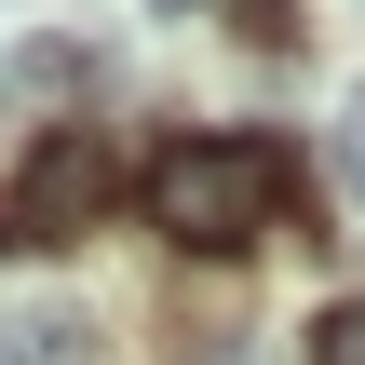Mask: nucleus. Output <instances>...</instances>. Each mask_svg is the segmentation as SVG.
<instances>
[{
	"mask_svg": "<svg viewBox=\"0 0 365 365\" xmlns=\"http://www.w3.org/2000/svg\"><path fill=\"white\" fill-rule=\"evenodd\" d=\"M271 190H284V163L257 135H176V149H149V217L190 257H244L257 217H271Z\"/></svg>",
	"mask_w": 365,
	"mask_h": 365,
	"instance_id": "f257e3e1",
	"label": "nucleus"
},
{
	"mask_svg": "<svg viewBox=\"0 0 365 365\" xmlns=\"http://www.w3.org/2000/svg\"><path fill=\"white\" fill-rule=\"evenodd\" d=\"M108 203H122V149L81 135V122H54V135L14 163V190H0V244H68V230H95Z\"/></svg>",
	"mask_w": 365,
	"mask_h": 365,
	"instance_id": "f03ea898",
	"label": "nucleus"
},
{
	"mask_svg": "<svg viewBox=\"0 0 365 365\" xmlns=\"http://www.w3.org/2000/svg\"><path fill=\"white\" fill-rule=\"evenodd\" d=\"M81 312L68 298H0V365H81Z\"/></svg>",
	"mask_w": 365,
	"mask_h": 365,
	"instance_id": "7ed1b4c3",
	"label": "nucleus"
},
{
	"mask_svg": "<svg viewBox=\"0 0 365 365\" xmlns=\"http://www.w3.org/2000/svg\"><path fill=\"white\" fill-rule=\"evenodd\" d=\"M54 95H81V41H41V54H14V108H54Z\"/></svg>",
	"mask_w": 365,
	"mask_h": 365,
	"instance_id": "20e7f679",
	"label": "nucleus"
},
{
	"mask_svg": "<svg viewBox=\"0 0 365 365\" xmlns=\"http://www.w3.org/2000/svg\"><path fill=\"white\" fill-rule=\"evenodd\" d=\"M312 365H365V298H339V312L312 325Z\"/></svg>",
	"mask_w": 365,
	"mask_h": 365,
	"instance_id": "39448f33",
	"label": "nucleus"
},
{
	"mask_svg": "<svg viewBox=\"0 0 365 365\" xmlns=\"http://www.w3.org/2000/svg\"><path fill=\"white\" fill-rule=\"evenodd\" d=\"M325 163H339V190H352V203H365V95H352V108H339V135H325Z\"/></svg>",
	"mask_w": 365,
	"mask_h": 365,
	"instance_id": "423d86ee",
	"label": "nucleus"
},
{
	"mask_svg": "<svg viewBox=\"0 0 365 365\" xmlns=\"http://www.w3.org/2000/svg\"><path fill=\"white\" fill-rule=\"evenodd\" d=\"M230 27H257V41H284L298 14H284V0H230Z\"/></svg>",
	"mask_w": 365,
	"mask_h": 365,
	"instance_id": "0eeeda50",
	"label": "nucleus"
}]
</instances>
